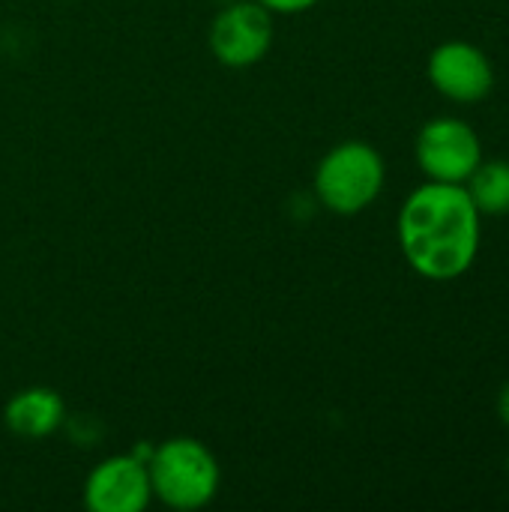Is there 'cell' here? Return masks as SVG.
Wrapping results in <instances>:
<instances>
[{
  "mask_svg": "<svg viewBox=\"0 0 509 512\" xmlns=\"http://www.w3.org/2000/svg\"><path fill=\"white\" fill-rule=\"evenodd\" d=\"M264 9H270V12H279V15H294V12H306V9H312L315 3H321V0H258Z\"/></svg>",
  "mask_w": 509,
  "mask_h": 512,
  "instance_id": "obj_10",
  "label": "cell"
},
{
  "mask_svg": "<svg viewBox=\"0 0 509 512\" xmlns=\"http://www.w3.org/2000/svg\"><path fill=\"white\" fill-rule=\"evenodd\" d=\"M417 162L438 183H465L483 162L480 138L462 120L438 117L417 138Z\"/></svg>",
  "mask_w": 509,
  "mask_h": 512,
  "instance_id": "obj_5",
  "label": "cell"
},
{
  "mask_svg": "<svg viewBox=\"0 0 509 512\" xmlns=\"http://www.w3.org/2000/svg\"><path fill=\"white\" fill-rule=\"evenodd\" d=\"M150 489L171 510H201L219 489V462L195 438H171L147 459Z\"/></svg>",
  "mask_w": 509,
  "mask_h": 512,
  "instance_id": "obj_2",
  "label": "cell"
},
{
  "mask_svg": "<svg viewBox=\"0 0 509 512\" xmlns=\"http://www.w3.org/2000/svg\"><path fill=\"white\" fill-rule=\"evenodd\" d=\"M270 45L273 12L258 0H231L210 24V51L225 66H255L267 57Z\"/></svg>",
  "mask_w": 509,
  "mask_h": 512,
  "instance_id": "obj_4",
  "label": "cell"
},
{
  "mask_svg": "<svg viewBox=\"0 0 509 512\" xmlns=\"http://www.w3.org/2000/svg\"><path fill=\"white\" fill-rule=\"evenodd\" d=\"M429 78L444 96L456 102H477L495 84L489 57L471 42H447L435 48L429 57Z\"/></svg>",
  "mask_w": 509,
  "mask_h": 512,
  "instance_id": "obj_7",
  "label": "cell"
},
{
  "mask_svg": "<svg viewBox=\"0 0 509 512\" xmlns=\"http://www.w3.org/2000/svg\"><path fill=\"white\" fill-rule=\"evenodd\" d=\"M219 3H231V0H219Z\"/></svg>",
  "mask_w": 509,
  "mask_h": 512,
  "instance_id": "obj_12",
  "label": "cell"
},
{
  "mask_svg": "<svg viewBox=\"0 0 509 512\" xmlns=\"http://www.w3.org/2000/svg\"><path fill=\"white\" fill-rule=\"evenodd\" d=\"M3 420L12 435H18L24 441H39V438L54 435L63 426L66 405H63L60 393H54L48 387H27L6 402Z\"/></svg>",
  "mask_w": 509,
  "mask_h": 512,
  "instance_id": "obj_8",
  "label": "cell"
},
{
  "mask_svg": "<svg viewBox=\"0 0 509 512\" xmlns=\"http://www.w3.org/2000/svg\"><path fill=\"white\" fill-rule=\"evenodd\" d=\"M498 414H501V420L509 426V384L501 390V399H498Z\"/></svg>",
  "mask_w": 509,
  "mask_h": 512,
  "instance_id": "obj_11",
  "label": "cell"
},
{
  "mask_svg": "<svg viewBox=\"0 0 509 512\" xmlns=\"http://www.w3.org/2000/svg\"><path fill=\"white\" fill-rule=\"evenodd\" d=\"M381 189L384 159L363 141H345L333 147L315 171V192L321 204L342 216L366 210L381 195Z\"/></svg>",
  "mask_w": 509,
  "mask_h": 512,
  "instance_id": "obj_3",
  "label": "cell"
},
{
  "mask_svg": "<svg viewBox=\"0 0 509 512\" xmlns=\"http://www.w3.org/2000/svg\"><path fill=\"white\" fill-rule=\"evenodd\" d=\"M471 180V201L480 213H509V162H480Z\"/></svg>",
  "mask_w": 509,
  "mask_h": 512,
  "instance_id": "obj_9",
  "label": "cell"
},
{
  "mask_svg": "<svg viewBox=\"0 0 509 512\" xmlns=\"http://www.w3.org/2000/svg\"><path fill=\"white\" fill-rule=\"evenodd\" d=\"M399 243L408 264L435 282L459 279L480 249V210L462 183H426L399 213Z\"/></svg>",
  "mask_w": 509,
  "mask_h": 512,
  "instance_id": "obj_1",
  "label": "cell"
},
{
  "mask_svg": "<svg viewBox=\"0 0 509 512\" xmlns=\"http://www.w3.org/2000/svg\"><path fill=\"white\" fill-rule=\"evenodd\" d=\"M153 498L147 465L135 456H111L84 483V504L93 512H141Z\"/></svg>",
  "mask_w": 509,
  "mask_h": 512,
  "instance_id": "obj_6",
  "label": "cell"
}]
</instances>
